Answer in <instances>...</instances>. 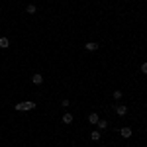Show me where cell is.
Listing matches in <instances>:
<instances>
[{
  "instance_id": "obj_1",
  "label": "cell",
  "mask_w": 147,
  "mask_h": 147,
  "mask_svg": "<svg viewBox=\"0 0 147 147\" xmlns=\"http://www.w3.org/2000/svg\"><path fill=\"white\" fill-rule=\"evenodd\" d=\"M30 110H35L34 100H26V102H18L16 104V112H30Z\"/></svg>"
},
{
  "instance_id": "obj_2",
  "label": "cell",
  "mask_w": 147,
  "mask_h": 147,
  "mask_svg": "<svg viewBox=\"0 0 147 147\" xmlns=\"http://www.w3.org/2000/svg\"><path fill=\"white\" fill-rule=\"evenodd\" d=\"M114 110H116V114H118L120 118H124L125 114H127V106H125V104H116Z\"/></svg>"
},
{
  "instance_id": "obj_3",
  "label": "cell",
  "mask_w": 147,
  "mask_h": 147,
  "mask_svg": "<svg viewBox=\"0 0 147 147\" xmlns=\"http://www.w3.org/2000/svg\"><path fill=\"white\" fill-rule=\"evenodd\" d=\"M32 84H35V86L43 84V75H41V73H34V75H32Z\"/></svg>"
},
{
  "instance_id": "obj_4",
  "label": "cell",
  "mask_w": 147,
  "mask_h": 147,
  "mask_svg": "<svg viewBox=\"0 0 147 147\" xmlns=\"http://www.w3.org/2000/svg\"><path fill=\"white\" fill-rule=\"evenodd\" d=\"M86 120H88V124H90V125H96V124H98V120H100V116H98L96 112H90Z\"/></svg>"
},
{
  "instance_id": "obj_5",
  "label": "cell",
  "mask_w": 147,
  "mask_h": 147,
  "mask_svg": "<svg viewBox=\"0 0 147 147\" xmlns=\"http://www.w3.org/2000/svg\"><path fill=\"white\" fill-rule=\"evenodd\" d=\"M120 136L125 137V139H129V137L134 136V131H131V127H122V129H120Z\"/></svg>"
},
{
  "instance_id": "obj_6",
  "label": "cell",
  "mask_w": 147,
  "mask_h": 147,
  "mask_svg": "<svg viewBox=\"0 0 147 147\" xmlns=\"http://www.w3.org/2000/svg\"><path fill=\"white\" fill-rule=\"evenodd\" d=\"M90 139H92V141H100V139H102V131H100V129H92V131H90Z\"/></svg>"
},
{
  "instance_id": "obj_7",
  "label": "cell",
  "mask_w": 147,
  "mask_h": 147,
  "mask_svg": "<svg viewBox=\"0 0 147 147\" xmlns=\"http://www.w3.org/2000/svg\"><path fill=\"white\" fill-rule=\"evenodd\" d=\"M73 120H75V118H73V114H71V112H65V114H63V124H65V125L73 124Z\"/></svg>"
},
{
  "instance_id": "obj_8",
  "label": "cell",
  "mask_w": 147,
  "mask_h": 147,
  "mask_svg": "<svg viewBox=\"0 0 147 147\" xmlns=\"http://www.w3.org/2000/svg\"><path fill=\"white\" fill-rule=\"evenodd\" d=\"M98 43H94V41H88V43H84V49H86V51H96V49H98Z\"/></svg>"
},
{
  "instance_id": "obj_9",
  "label": "cell",
  "mask_w": 147,
  "mask_h": 147,
  "mask_svg": "<svg viewBox=\"0 0 147 147\" xmlns=\"http://www.w3.org/2000/svg\"><path fill=\"white\" fill-rule=\"evenodd\" d=\"M26 12H28L30 16H34L35 12H37V6H35V4H28V6H26Z\"/></svg>"
},
{
  "instance_id": "obj_10",
  "label": "cell",
  "mask_w": 147,
  "mask_h": 147,
  "mask_svg": "<svg viewBox=\"0 0 147 147\" xmlns=\"http://www.w3.org/2000/svg\"><path fill=\"white\" fill-rule=\"evenodd\" d=\"M96 127H98L100 131H104V129L108 127V120H98V124H96Z\"/></svg>"
},
{
  "instance_id": "obj_11",
  "label": "cell",
  "mask_w": 147,
  "mask_h": 147,
  "mask_svg": "<svg viewBox=\"0 0 147 147\" xmlns=\"http://www.w3.org/2000/svg\"><path fill=\"white\" fill-rule=\"evenodd\" d=\"M0 47H2V49H8V47H10V39H8V37H0Z\"/></svg>"
},
{
  "instance_id": "obj_12",
  "label": "cell",
  "mask_w": 147,
  "mask_h": 147,
  "mask_svg": "<svg viewBox=\"0 0 147 147\" xmlns=\"http://www.w3.org/2000/svg\"><path fill=\"white\" fill-rule=\"evenodd\" d=\"M112 96H114V100H122L124 92H122V90H114V92H112Z\"/></svg>"
},
{
  "instance_id": "obj_13",
  "label": "cell",
  "mask_w": 147,
  "mask_h": 147,
  "mask_svg": "<svg viewBox=\"0 0 147 147\" xmlns=\"http://www.w3.org/2000/svg\"><path fill=\"white\" fill-rule=\"evenodd\" d=\"M61 106H63V108H69V106H71V100H69V98H63V100H61Z\"/></svg>"
},
{
  "instance_id": "obj_14",
  "label": "cell",
  "mask_w": 147,
  "mask_h": 147,
  "mask_svg": "<svg viewBox=\"0 0 147 147\" xmlns=\"http://www.w3.org/2000/svg\"><path fill=\"white\" fill-rule=\"evenodd\" d=\"M141 73L147 75V63H141Z\"/></svg>"
}]
</instances>
